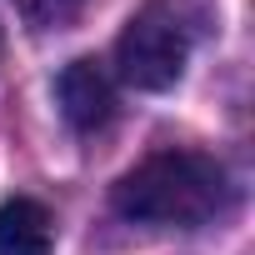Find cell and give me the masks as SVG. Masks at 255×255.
<instances>
[{"instance_id":"5b68a950","label":"cell","mask_w":255,"mask_h":255,"mask_svg":"<svg viewBox=\"0 0 255 255\" xmlns=\"http://www.w3.org/2000/svg\"><path fill=\"white\" fill-rule=\"evenodd\" d=\"M25 10H30V20H40V25L75 15V5H70V0H25Z\"/></svg>"},{"instance_id":"7a4b0ae2","label":"cell","mask_w":255,"mask_h":255,"mask_svg":"<svg viewBox=\"0 0 255 255\" xmlns=\"http://www.w3.org/2000/svg\"><path fill=\"white\" fill-rule=\"evenodd\" d=\"M190 60V20L175 0H145L115 40L120 80L135 90H170Z\"/></svg>"},{"instance_id":"277c9868","label":"cell","mask_w":255,"mask_h":255,"mask_svg":"<svg viewBox=\"0 0 255 255\" xmlns=\"http://www.w3.org/2000/svg\"><path fill=\"white\" fill-rule=\"evenodd\" d=\"M55 245V220L40 200L15 195L0 205V255H50Z\"/></svg>"},{"instance_id":"6da1fadb","label":"cell","mask_w":255,"mask_h":255,"mask_svg":"<svg viewBox=\"0 0 255 255\" xmlns=\"http://www.w3.org/2000/svg\"><path fill=\"white\" fill-rule=\"evenodd\" d=\"M230 195L225 165L205 150H155L140 165H130L115 190L110 205L135 220V225H205Z\"/></svg>"},{"instance_id":"3957f363","label":"cell","mask_w":255,"mask_h":255,"mask_svg":"<svg viewBox=\"0 0 255 255\" xmlns=\"http://www.w3.org/2000/svg\"><path fill=\"white\" fill-rule=\"evenodd\" d=\"M55 100H60V115L70 120V130L95 135V130H105L110 115H115V80H110V70L100 60L85 55V60H70L60 70Z\"/></svg>"}]
</instances>
